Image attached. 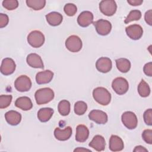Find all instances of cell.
<instances>
[{"label": "cell", "instance_id": "obj_1", "mask_svg": "<svg viewBox=\"0 0 152 152\" xmlns=\"http://www.w3.org/2000/svg\"><path fill=\"white\" fill-rule=\"evenodd\" d=\"M53 91L48 87L37 90L34 94L35 100L37 104H44L50 102L54 98Z\"/></svg>", "mask_w": 152, "mask_h": 152}, {"label": "cell", "instance_id": "obj_2", "mask_svg": "<svg viewBox=\"0 0 152 152\" xmlns=\"http://www.w3.org/2000/svg\"><path fill=\"white\" fill-rule=\"evenodd\" d=\"M94 99L100 104L106 106L110 102L111 94L109 91L104 87H97L93 91Z\"/></svg>", "mask_w": 152, "mask_h": 152}, {"label": "cell", "instance_id": "obj_3", "mask_svg": "<svg viewBox=\"0 0 152 152\" xmlns=\"http://www.w3.org/2000/svg\"><path fill=\"white\" fill-rule=\"evenodd\" d=\"M27 42L30 46L34 48H40L45 42V36L41 31L34 30L28 34Z\"/></svg>", "mask_w": 152, "mask_h": 152}, {"label": "cell", "instance_id": "obj_4", "mask_svg": "<svg viewBox=\"0 0 152 152\" xmlns=\"http://www.w3.org/2000/svg\"><path fill=\"white\" fill-rule=\"evenodd\" d=\"M113 90L119 95H122L127 92L129 88V84L127 80L123 77L115 78L112 83Z\"/></svg>", "mask_w": 152, "mask_h": 152}, {"label": "cell", "instance_id": "obj_5", "mask_svg": "<svg viewBox=\"0 0 152 152\" xmlns=\"http://www.w3.org/2000/svg\"><path fill=\"white\" fill-rule=\"evenodd\" d=\"M100 11L106 16H112L116 11L117 5L115 1L103 0L99 4Z\"/></svg>", "mask_w": 152, "mask_h": 152}, {"label": "cell", "instance_id": "obj_6", "mask_svg": "<svg viewBox=\"0 0 152 152\" xmlns=\"http://www.w3.org/2000/svg\"><path fill=\"white\" fill-rule=\"evenodd\" d=\"M121 120L123 124L129 129H135L138 124V119L135 114L131 111H127L122 115Z\"/></svg>", "mask_w": 152, "mask_h": 152}, {"label": "cell", "instance_id": "obj_7", "mask_svg": "<svg viewBox=\"0 0 152 152\" xmlns=\"http://www.w3.org/2000/svg\"><path fill=\"white\" fill-rule=\"evenodd\" d=\"M82 45L83 43L81 39L75 35L70 36L65 41L66 49L71 52H79L82 48Z\"/></svg>", "mask_w": 152, "mask_h": 152}, {"label": "cell", "instance_id": "obj_8", "mask_svg": "<svg viewBox=\"0 0 152 152\" xmlns=\"http://www.w3.org/2000/svg\"><path fill=\"white\" fill-rule=\"evenodd\" d=\"M14 87L18 91H27L31 87V81L27 75H21L15 80L14 82Z\"/></svg>", "mask_w": 152, "mask_h": 152}, {"label": "cell", "instance_id": "obj_9", "mask_svg": "<svg viewBox=\"0 0 152 152\" xmlns=\"http://www.w3.org/2000/svg\"><path fill=\"white\" fill-rule=\"evenodd\" d=\"M97 33L102 36L107 35L111 31L112 24L111 23L103 19H100L96 22L93 23Z\"/></svg>", "mask_w": 152, "mask_h": 152}, {"label": "cell", "instance_id": "obj_10", "mask_svg": "<svg viewBox=\"0 0 152 152\" xmlns=\"http://www.w3.org/2000/svg\"><path fill=\"white\" fill-rule=\"evenodd\" d=\"M125 31L127 36L132 40L140 39L143 34V29L142 27L135 24L126 27Z\"/></svg>", "mask_w": 152, "mask_h": 152}, {"label": "cell", "instance_id": "obj_11", "mask_svg": "<svg viewBox=\"0 0 152 152\" xmlns=\"http://www.w3.org/2000/svg\"><path fill=\"white\" fill-rule=\"evenodd\" d=\"M16 65L14 61L10 58H4L1 63V72L5 75L12 74L15 69Z\"/></svg>", "mask_w": 152, "mask_h": 152}, {"label": "cell", "instance_id": "obj_12", "mask_svg": "<svg viewBox=\"0 0 152 152\" xmlns=\"http://www.w3.org/2000/svg\"><path fill=\"white\" fill-rule=\"evenodd\" d=\"M88 118L98 124H104L107 122V114L100 110H92L88 114Z\"/></svg>", "mask_w": 152, "mask_h": 152}, {"label": "cell", "instance_id": "obj_13", "mask_svg": "<svg viewBox=\"0 0 152 152\" xmlns=\"http://www.w3.org/2000/svg\"><path fill=\"white\" fill-rule=\"evenodd\" d=\"M97 69L102 72L106 73L109 72L112 67V62L110 58L107 57L100 58L96 63Z\"/></svg>", "mask_w": 152, "mask_h": 152}, {"label": "cell", "instance_id": "obj_14", "mask_svg": "<svg viewBox=\"0 0 152 152\" xmlns=\"http://www.w3.org/2000/svg\"><path fill=\"white\" fill-rule=\"evenodd\" d=\"M93 14L88 11L82 12L77 18V23L81 27H86L93 23Z\"/></svg>", "mask_w": 152, "mask_h": 152}, {"label": "cell", "instance_id": "obj_15", "mask_svg": "<svg viewBox=\"0 0 152 152\" xmlns=\"http://www.w3.org/2000/svg\"><path fill=\"white\" fill-rule=\"evenodd\" d=\"M27 64L34 68H44V65L41 57L36 53H30L27 56Z\"/></svg>", "mask_w": 152, "mask_h": 152}, {"label": "cell", "instance_id": "obj_16", "mask_svg": "<svg viewBox=\"0 0 152 152\" xmlns=\"http://www.w3.org/2000/svg\"><path fill=\"white\" fill-rule=\"evenodd\" d=\"M53 77V72L50 70L40 71L36 74V81L38 84H47L51 81Z\"/></svg>", "mask_w": 152, "mask_h": 152}, {"label": "cell", "instance_id": "obj_17", "mask_svg": "<svg viewBox=\"0 0 152 152\" xmlns=\"http://www.w3.org/2000/svg\"><path fill=\"white\" fill-rule=\"evenodd\" d=\"M88 145L97 151H103L106 146L104 138L102 135H96L93 137Z\"/></svg>", "mask_w": 152, "mask_h": 152}, {"label": "cell", "instance_id": "obj_18", "mask_svg": "<svg viewBox=\"0 0 152 152\" xmlns=\"http://www.w3.org/2000/svg\"><path fill=\"white\" fill-rule=\"evenodd\" d=\"M124 147V142L119 137L115 135H111L109 140V149L112 151H121Z\"/></svg>", "mask_w": 152, "mask_h": 152}, {"label": "cell", "instance_id": "obj_19", "mask_svg": "<svg viewBox=\"0 0 152 152\" xmlns=\"http://www.w3.org/2000/svg\"><path fill=\"white\" fill-rule=\"evenodd\" d=\"M89 136V130L84 125H78L76 128L75 140L78 142H85Z\"/></svg>", "mask_w": 152, "mask_h": 152}, {"label": "cell", "instance_id": "obj_20", "mask_svg": "<svg viewBox=\"0 0 152 152\" xmlns=\"http://www.w3.org/2000/svg\"><path fill=\"white\" fill-rule=\"evenodd\" d=\"M72 131V128L70 126H66L64 129L56 128L54 131V135L59 141H66L71 137Z\"/></svg>", "mask_w": 152, "mask_h": 152}, {"label": "cell", "instance_id": "obj_21", "mask_svg": "<svg viewBox=\"0 0 152 152\" xmlns=\"http://www.w3.org/2000/svg\"><path fill=\"white\" fill-rule=\"evenodd\" d=\"M5 118L10 125L15 126L21 122V115L15 110H10L5 113Z\"/></svg>", "mask_w": 152, "mask_h": 152}, {"label": "cell", "instance_id": "obj_22", "mask_svg": "<svg viewBox=\"0 0 152 152\" xmlns=\"http://www.w3.org/2000/svg\"><path fill=\"white\" fill-rule=\"evenodd\" d=\"M16 107L23 110H28L33 107V103L31 99L26 96L20 97L15 102Z\"/></svg>", "mask_w": 152, "mask_h": 152}, {"label": "cell", "instance_id": "obj_23", "mask_svg": "<svg viewBox=\"0 0 152 152\" xmlns=\"http://www.w3.org/2000/svg\"><path fill=\"white\" fill-rule=\"evenodd\" d=\"M46 18L49 25L57 26L62 23L63 17L62 14L58 12H51L46 15Z\"/></svg>", "mask_w": 152, "mask_h": 152}, {"label": "cell", "instance_id": "obj_24", "mask_svg": "<svg viewBox=\"0 0 152 152\" xmlns=\"http://www.w3.org/2000/svg\"><path fill=\"white\" fill-rule=\"evenodd\" d=\"M53 110L50 107L41 108L37 112V118L42 122L48 121L53 114Z\"/></svg>", "mask_w": 152, "mask_h": 152}, {"label": "cell", "instance_id": "obj_25", "mask_svg": "<svg viewBox=\"0 0 152 152\" xmlns=\"http://www.w3.org/2000/svg\"><path fill=\"white\" fill-rule=\"evenodd\" d=\"M116 65L118 69L123 73H126L129 71L131 68V62L126 58H119L116 61Z\"/></svg>", "mask_w": 152, "mask_h": 152}, {"label": "cell", "instance_id": "obj_26", "mask_svg": "<svg viewBox=\"0 0 152 152\" xmlns=\"http://www.w3.org/2000/svg\"><path fill=\"white\" fill-rule=\"evenodd\" d=\"M138 92L140 96L146 97L150 94V88L148 84L143 80L141 81L138 86Z\"/></svg>", "mask_w": 152, "mask_h": 152}, {"label": "cell", "instance_id": "obj_27", "mask_svg": "<svg viewBox=\"0 0 152 152\" xmlns=\"http://www.w3.org/2000/svg\"><path fill=\"white\" fill-rule=\"evenodd\" d=\"M70 103L66 100H62L58 103V109L59 113L62 116H66L70 112Z\"/></svg>", "mask_w": 152, "mask_h": 152}, {"label": "cell", "instance_id": "obj_28", "mask_svg": "<svg viewBox=\"0 0 152 152\" xmlns=\"http://www.w3.org/2000/svg\"><path fill=\"white\" fill-rule=\"evenodd\" d=\"M27 5L34 10H40L44 8L46 4L45 0H27Z\"/></svg>", "mask_w": 152, "mask_h": 152}, {"label": "cell", "instance_id": "obj_29", "mask_svg": "<svg viewBox=\"0 0 152 152\" xmlns=\"http://www.w3.org/2000/svg\"><path fill=\"white\" fill-rule=\"evenodd\" d=\"M141 17V12L138 10H132L130 11L126 18L125 19L124 23L128 24L133 21L139 20Z\"/></svg>", "mask_w": 152, "mask_h": 152}, {"label": "cell", "instance_id": "obj_30", "mask_svg": "<svg viewBox=\"0 0 152 152\" xmlns=\"http://www.w3.org/2000/svg\"><path fill=\"white\" fill-rule=\"evenodd\" d=\"M87 109V104L83 101H78L74 104V112L78 115H82L85 113Z\"/></svg>", "mask_w": 152, "mask_h": 152}, {"label": "cell", "instance_id": "obj_31", "mask_svg": "<svg viewBox=\"0 0 152 152\" xmlns=\"http://www.w3.org/2000/svg\"><path fill=\"white\" fill-rule=\"evenodd\" d=\"M11 95H1L0 96V108L4 109L10 106L12 101Z\"/></svg>", "mask_w": 152, "mask_h": 152}, {"label": "cell", "instance_id": "obj_32", "mask_svg": "<svg viewBox=\"0 0 152 152\" xmlns=\"http://www.w3.org/2000/svg\"><path fill=\"white\" fill-rule=\"evenodd\" d=\"M64 10L65 13L69 16V17H72L74 16L75 13L77 12V8L75 5H74V4H71V3H69V4H66L64 8Z\"/></svg>", "mask_w": 152, "mask_h": 152}, {"label": "cell", "instance_id": "obj_33", "mask_svg": "<svg viewBox=\"0 0 152 152\" xmlns=\"http://www.w3.org/2000/svg\"><path fill=\"white\" fill-rule=\"evenodd\" d=\"M3 7L8 10H13L18 6V2L17 0H5L2 2Z\"/></svg>", "mask_w": 152, "mask_h": 152}, {"label": "cell", "instance_id": "obj_34", "mask_svg": "<svg viewBox=\"0 0 152 152\" xmlns=\"http://www.w3.org/2000/svg\"><path fill=\"white\" fill-rule=\"evenodd\" d=\"M142 138L144 141L149 144H152V130L151 129H145L142 133Z\"/></svg>", "mask_w": 152, "mask_h": 152}, {"label": "cell", "instance_id": "obj_35", "mask_svg": "<svg viewBox=\"0 0 152 152\" xmlns=\"http://www.w3.org/2000/svg\"><path fill=\"white\" fill-rule=\"evenodd\" d=\"M143 118L145 123L151 126L152 125V109H148L146 110L143 114Z\"/></svg>", "mask_w": 152, "mask_h": 152}, {"label": "cell", "instance_id": "obj_36", "mask_svg": "<svg viewBox=\"0 0 152 152\" xmlns=\"http://www.w3.org/2000/svg\"><path fill=\"white\" fill-rule=\"evenodd\" d=\"M9 21L8 16L5 14H0V27L3 28L5 27Z\"/></svg>", "mask_w": 152, "mask_h": 152}, {"label": "cell", "instance_id": "obj_37", "mask_svg": "<svg viewBox=\"0 0 152 152\" xmlns=\"http://www.w3.org/2000/svg\"><path fill=\"white\" fill-rule=\"evenodd\" d=\"M143 71L144 74L149 77L152 76V62H150L145 64L143 68Z\"/></svg>", "mask_w": 152, "mask_h": 152}, {"label": "cell", "instance_id": "obj_38", "mask_svg": "<svg viewBox=\"0 0 152 152\" xmlns=\"http://www.w3.org/2000/svg\"><path fill=\"white\" fill-rule=\"evenodd\" d=\"M144 19L145 22L149 24L150 26H151L152 24V10H149L147 11L144 15Z\"/></svg>", "mask_w": 152, "mask_h": 152}, {"label": "cell", "instance_id": "obj_39", "mask_svg": "<svg viewBox=\"0 0 152 152\" xmlns=\"http://www.w3.org/2000/svg\"><path fill=\"white\" fill-rule=\"evenodd\" d=\"M128 3H129L132 6H137L140 5L143 2L142 0H128Z\"/></svg>", "mask_w": 152, "mask_h": 152}, {"label": "cell", "instance_id": "obj_40", "mask_svg": "<svg viewBox=\"0 0 152 152\" xmlns=\"http://www.w3.org/2000/svg\"><path fill=\"white\" fill-rule=\"evenodd\" d=\"M134 152H148V150L144 147L141 145H138L135 147L133 150Z\"/></svg>", "mask_w": 152, "mask_h": 152}, {"label": "cell", "instance_id": "obj_41", "mask_svg": "<svg viewBox=\"0 0 152 152\" xmlns=\"http://www.w3.org/2000/svg\"><path fill=\"white\" fill-rule=\"evenodd\" d=\"M91 151L90 150H88V149H87V148H80V147H78V148H75L74 150V151Z\"/></svg>", "mask_w": 152, "mask_h": 152}]
</instances>
